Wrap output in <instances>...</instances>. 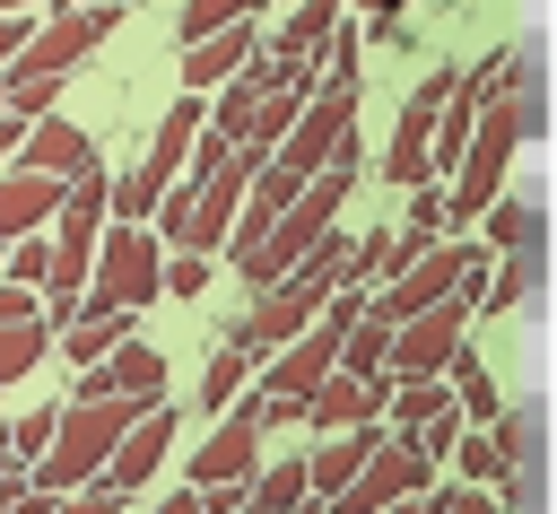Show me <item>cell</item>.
Returning <instances> with one entry per match:
<instances>
[{"instance_id": "obj_48", "label": "cell", "mask_w": 557, "mask_h": 514, "mask_svg": "<svg viewBox=\"0 0 557 514\" xmlns=\"http://www.w3.org/2000/svg\"><path fill=\"white\" fill-rule=\"evenodd\" d=\"M0 253H9V244H0Z\"/></svg>"}, {"instance_id": "obj_34", "label": "cell", "mask_w": 557, "mask_h": 514, "mask_svg": "<svg viewBox=\"0 0 557 514\" xmlns=\"http://www.w3.org/2000/svg\"><path fill=\"white\" fill-rule=\"evenodd\" d=\"M496 453H505V470H513V479H531V453H540L531 418H496Z\"/></svg>"}, {"instance_id": "obj_21", "label": "cell", "mask_w": 557, "mask_h": 514, "mask_svg": "<svg viewBox=\"0 0 557 514\" xmlns=\"http://www.w3.org/2000/svg\"><path fill=\"white\" fill-rule=\"evenodd\" d=\"M331 35H339V0H296L287 26L270 35V52H278V61H322Z\"/></svg>"}, {"instance_id": "obj_8", "label": "cell", "mask_w": 557, "mask_h": 514, "mask_svg": "<svg viewBox=\"0 0 557 514\" xmlns=\"http://www.w3.org/2000/svg\"><path fill=\"white\" fill-rule=\"evenodd\" d=\"M261 427H270V401H235V409H218V427L200 436V453H191V488H235V479H261Z\"/></svg>"}, {"instance_id": "obj_12", "label": "cell", "mask_w": 557, "mask_h": 514, "mask_svg": "<svg viewBox=\"0 0 557 514\" xmlns=\"http://www.w3.org/2000/svg\"><path fill=\"white\" fill-rule=\"evenodd\" d=\"M61 200H70V183H61V174H44V166H9V174H0V244H17V235H35V227H52V218H61Z\"/></svg>"}, {"instance_id": "obj_4", "label": "cell", "mask_w": 557, "mask_h": 514, "mask_svg": "<svg viewBox=\"0 0 557 514\" xmlns=\"http://www.w3.org/2000/svg\"><path fill=\"white\" fill-rule=\"evenodd\" d=\"M200 122H209V105H200V87L157 122V139H148V157L131 166V174H113V209L122 218H157L165 209V192L183 183V166H191V139H200Z\"/></svg>"}, {"instance_id": "obj_5", "label": "cell", "mask_w": 557, "mask_h": 514, "mask_svg": "<svg viewBox=\"0 0 557 514\" xmlns=\"http://www.w3.org/2000/svg\"><path fill=\"white\" fill-rule=\"evenodd\" d=\"M157 296H165V244H157L139 218H122V227L104 235V253H96L87 314H139V305H157Z\"/></svg>"}, {"instance_id": "obj_25", "label": "cell", "mask_w": 557, "mask_h": 514, "mask_svg": "<svg viewBox=\"0 0 557 514\" xmlns=\"http://www.w3.org/2000/svg\"><path fill=\"white\" fill-rule=\"evenodd\" d=\"M52 348H61V331H52V322H0V392H9L17 375H35Z\"/></svg>"}, {"instance_id": "obj_39", "label": "cell", "mask_w": 557, "mask_h": 514, "mask_svg": "<svg viewBox=\"0 0 557 514\" xmlns=\"http://www.w3.org/2000/svg\"><path fill=\"white\" fill-rule=\"evenodd\" d=\"M17 148H26V113H0V166H17Z\"/></svg>"}, {"instance_id": "obj_36", "label": "cell", "mask_w": 557, "mask_h": 514, "mask_svg": "<svg viewBox=\"0 0 557 514\" xmlns=\"http://www.w3.org/2000/svg\"><path fill=\"white\" fill-rule=\"evenodd\" d=\"M461 427H470L461 409H444V418H426V427H418V453H426V462H453V453H461Z\"/></svg>"}, {"instance_id": "obj_38", "label": "cell", "mask_w": 557, "mask_h": 514, "mask_svg": "<svg viewBox=\"0 0 557 514\" xmlns=\"http://www.w3.org/2000/svg\"><path fill=\"white\" fill-rule=\"evenodd\" d=\"M44 287H26V279H0V322H44V305H35Z\"/></svg>"}, {"instance_id": "obj_23", "label": "cell", "mask_w": 557, "mask_h": 514, "mask_svg": "<svg viewBox=\"0 0 557 514\" xmlns=\"http://www.w3.org/2000/svg\"><path fill=\"white\" fill-rule=\"evenodd\" d=\"M540 279H548V253H540V244H513V253H496V287H487V305L513 314V305L540 296Z\"/></svg>"}, {"instance_id": "obj_29", "label": "cell", "mask_w": 557, "mask_h": 514, "mask_svg": "<svg viewBox=\"0 0 557 514\" xmlns=\"http://www.w3.org/2000/svg\"><path fill=\"white\" fill-rule=\"evenodd\" d=\"M453 392H461V418H505V401H496V383H487V366L470 348L453 357Z\"/></svg>"}, {"instance_id": "obj_13", "label": "cell", "mask_w": 557, "mask_h": 514, "mask_svg": "<svg viewBox=\"0 0 557 514\" xmlns=\"http://www.w3.org/2000/svg\"><path fill=\"white\" fill-rule=\"evenodd\" d=\"M104 392H122V401H157V392H165V348L122 340L104 366H87V375H78V401H104Z\"/></svg>"}, {"instance_id": "obj_9", "label": "cell", "mask_w": 557, "mask_h": 514, "mask_svg": "<svg viewBox=\"0 0 557 514\" xmlns=\"http://www.w3.org/2000/svg\"><path fill=\"white\" fill-rule=\"evenodd\" d=\"M418 488H435V462H426L418 444L383 436V444L366 453V470L331 497V514H383V505H400V497H418Z\"/></svg>"}, {"instance_id": "obj_7", "label": "cell", "mask_w": 557, "mask_h": 514, "mask_svg": "<svg viewBox=\"0 0 557 514\" xmlns=\"http://www.w3.org/2000/svg\"><path fill=\"white\" fill-rule=\"evenodd\" d=\"M461 78H470V70H426V78H418V96L400 105V131L383 139V183H400V192L435 183V113L453 105Z\"/></svg>"}, {"instance_id": "obj_46", "label": "cell", "mask_w": 557, "mask_h": 514, "mask_svg": "<svg viewBox=\"0 0 557 514\" xmlns=\"http://www.w3.org/2000/svg\"><path fill=\"white\" fill-rule=\"evenodd\" d=\"M0 113H17V105H9V78H0Z\"/></svg>"}, {"instance_id": "obj_41", "label": "cell", "mask_w": 557, "mask_h": 514, "mask_svg": "<svg viewBox=\"0 0 557 514\" xmlns=\"http://www.w3.org/2000/svg\"><path fill=\"white\" fill-rule=\"evenodd\" d=\"M148 514H209V505H200V488H174V497H157Z\"/></svg>"}, {"instance_id": "obj_10", "label": "cell", "mask_w": 557, "mask_h": 514, "mask_svg": "<svg viewBox=\"0 0 557 514\" xmlns=\"http://www.w3.org/2000/svg\"><path fill=\"white\" fill-rule=\"evenodd\" d=\"M470 314H479L470 287L444 296V305H426V314H409V322H400V348H392V375H453V357L470 348V340H461Z\"/></svg>"}, {"instance_id": "obj_24", "label": "cell", "mask_w": 557, "mask_h": 514, "mask_svg": "<svg viewBox=\"0 0 557 514\" xmlns=\"http://www.w3.org/2000/svg\"><path fill=\"white\" fill-rule=\"evenodd\" d=\"M244 357H252V340H244V322H226V340L209 348V375H200V401H209V409H235V392H244Z\"/></svg>"}, {"instance_id": "obj_26", "label": "cell", "mask_w": 557, "mask_h": 514, "mask_svg": "<svg viewBox=\"0 0 557 514\" xmlns=\"http://www.w3.org/2000/svg\"><path fill=\"white\" fill-rule=\"evenodd\" d=\"M305 497H313L305 462H278V470H261V479H252V497H244L235 514H305Z\"/></svg>"}, {"instance_id": "obj_33", "label": "cell", "mask_w": 557, "mask_h": 514, "mask_svg": "<svg viewBox=\"0 0 557 514\" xmlns=\"http://www.w3.org/2000/svg\"><path fill=\"white\" fill-rule=\"evenodd\" d=\"M453 462H461V479H487V488H505V479H513V470H505V453H496V436H461V453H453Z\"/></svg>"}, {"instance_id": "obj_1", "label": "cell", "mask_w": 557, "mask_h": 514, "mask_svg": "<svg viewBox=\"0 0 557 514\" xmlns=\"http://www.w3.org/2000/svg\"><path fill=\"white\" fill-rule=\"evenodd\" d=\"M113 26H122V0H113V9H52V17L35 26V44L0 70V78H9V105H17L26 122H44V113H52V96L70 87V70H78Z\"/></svg>"}, {"instance_id": "obj_16", "label": "cell", "mask_w": 557, "mask_h": 514, "mask_svg": "<svg viewBox=\"0 0 557 514\" xmlns=\"http://www.w3.org/2000/svg\"><path fill=\"white\" fill-rule=\"evenodd\" d=\"M17 166H44V174H87L96 166V139L78 131V122H61V113H44V122H26V148H17Z\"/></svg>"}, {"instance_id": "obj_30", "label": "cell", "mask_w": 557, "mask_h": 514, "mask_svg": "<svg viewBox=\"0 0 557 514\" xmlns=\"http://www.w3.org/2000/svg\"><path fill=\"white\" fill-rule=\"evenodd\" d=\"M0 279H26V287H52V235H17L0 253Z\"/></svg>"}, {"instance_id": "obj_27", "label": "cell", "mask_w": 557, "mask_h": 514, "mask_svg": "<svg viewBox=\"0 0 557 514\" xmlns=\"http://www.w3.org/2000/svg\"><path fill=\"white\" fill-rule=\"evenodd\" d=\"M487 244H496V253L548 244V209H540V200H496V209H487Z\"/></svg>"}, {"instance_id": "obj_14", "label": "cell", "mask_w": 557, "mask_h": 514, "mask_svg": "<svg viewBox=\"0 0 557 514\" xmlns=\"http://www.w3.org/2000/svg\"><path fill=\"white\" fill-rule=\"evenodd\" d=\"M165 453H174V409H139L131 436L113 444V470H104V479H113V488H148V479L165 470Z\"/></svg>"}, {"instance_id": "obj_11", "label": "cell", "mask_w": 557, "mask_h": 514, "mask_svg": "<svg viewBox=\"0 0 557 514\" xmlns=\"http://www.w3.org/2000/svg\"><path fill=\"white\" fill-rule=\"evenodd\" d=\"M461 279H470V253L461 244H426L418 261H400L392 279H383V314L392 322H409V314H426V305H444V296H461Z\"/></svg>"}, {"instance_id": "obj_40", "label": "cell", "mask_w": 557, "mask_h": 514, "mask_svg": "<svg viewBox=\"0 0 557 514\" xmlns=\"http://www.w3.org/2000/svg\"><path fill=\"white\" fill-rule=\"evenodd\" d=\"M444 514H496V505H487L479 488H444Z\"/></svg>"}, {"instance_id": "obj_15", "label": "cell", "mask_w": 557, "mask_h": 514, "mask_svg": "<svg viewBox=\"0 0 557 514\" xmlns=\"http://www.w3.org/2000/svg\"><path fill=\"white\" fill-rule=\"evenodd\" d=\"M252 61H261L252 26H218V35L183 44V87H226V78H235V70H252Z\"/></svg>"}, {"instance_id": "obj_20", "label": "cell", "mask_w": 557, "mask_h": 514, "mask_svg": "<svg viewBox=\"0 0 557 514\" xmlns=\"http://www.w3.org/2000/svg\"><path fill=\"white\" fill-rule=\"evenodd\" d=\"M444 409H453V375H400V383H392V418H383V427H392L400 444H418V427H426V418H444Z\"/></svg>"}, {"instance_id": "obj_2", "label": "cell", "mask_w": 557, "mask_h": 514, "mask_svg": "<svg viewBox=\"0 0 557 514\" xmlns=\"http://www.w3.org/2000/svg\"><path fill=\"white\" fill-rule=\"evenodd\" d=\"M139 409H157V401H122V392H104V401H70V409H61V427H52V453L35 462V479H44L52 497H70V488L104 479V470H113V444L131 436V418H139Z\"/></svg>"}, {"instance_id": "obj_17", "label": "cell", "mask_w": 557, "mask_h": 514, "mask_svg": "<svg viewBox=\"0 0 557 514\" xmlns=\"http://www.w3.org/2000/svg\"><path fill=\"white\" fill-rule=\"evenodd\" d=\"M392 383H400V375H392ZM392 383H374V375H348V366H339V375L313 392V427H331V436H339V427H374Z\"/></svg>"}, {"instance_id": "obj_3", "label": "cell", "mask_w": 557, "mask_h": 514, "mask_svg": "<svg viewBox=\"0 0 557 514\" xmlns=\"http://www.w3.org/2000/svg\"><path fill=\"white\" fill-rule=\"evenodd\" d=\"M339 200H348V166H331V174H313V183H305V192H296V200L278 209V227H270V235H261V244H252V253H244L235 270H244L252 287H270V279H287V270H296V261H305V253H313V244L331 235V218H339Z\"/></svg>"}, {"instance_id": "obj_32", "label": "cell", "mask_w": 557, "mask_h": 514, "mask_svg": "<svg viewBox=\"0 0 557 514\" xmlns=\"http://www.w3.org/2000/svg\"><path fill=\"white\" fill-rule=\"evenodd\" d=\"M52 427H61V409H26V418H9L17 462H44V453H52Z\"/></svg>"}, {"instance_id": "obj_44", "label": "cell", "mask_w": 557, "mask_h": 514, "mask_svg": "<svg viewBox=\"0 0 557 514\" xmlns=\"http://www.w3.org/2000/svg\"><path fill=\"white\" fill-rule=\"evenodd\" d=\"M9 462H17V444H9V427H0V479H9Z\"/></svg>"}, {"instance_id": "obj_6", "label": "cell", "mask_w": 557, "mask_h": 514, "mask_svg": "<svg viewBox=\"0 0 557 514\" xmlns=\"http://www.w3.org/2000/svg\"><path fill=\"white\" fill-rule=\"evenodd\" d=\"M278 166L296 174H331V166H357V78H322V96L296 113Z\"/></svg>"}, {"instance_id": "obj_31", "label": "cell", "mask_w": 557, "mask_h": 514, "mask_svg": "<svg viewBox=\"0 0 557 514\" xmlns=\"http://www.w3.org/2000/svg\"><path fill=\"white\" fill-rule=\"evenodd\" d=\"M52 505H61V497H52L35 470H17V462H9V479H0V514H52Z\"/></svg>"}, {"instance_id": "obj_45", "label": "cell", "mask_w": 557, "mask_h": 514, "mask_svg": "<svg viewBox=\"0 0 557 514\" xmlns=\"http://www.w3.org/2000/svg\"><path fill=\"white\" fill-rule=\"evenodd\" d=\"M61 9H113V0H61Z\"/></svg>"}, {"instance_id": "obj_42", "label": "cell", "mask_w": 557, "mask_h": 514, "mask_svg": "<svg viewBox=\"0 0 557 514\" xmlns=\"http://www.w3.org/2000/svg\"><path fill=\"white\" fill-rule=\"evenodd\" d=\"M357 9H366V17H374V35H392V26H400V9H409V0H357Z\"/></svg>"}, {"instance_id": "obj_43", "label": "cell", "mask_w": 557, "mask_h": 514, "mask_svg": "<svg viewBox=\"0 0 557 514\" xmlns=\"http://www.w3.org/2000/svg\"><path fill=\"white\" fill-rule=\"evenodd\" d=\"M383 514H444V488H418V497H400V505H383Z\"/></svg>"}, {"instance_id": "obj_18", "label": "cell", "mask_w": 557, "mask_h": 514, "mask_svg": "<svg viewBox=\"0 0 557 514\" xmlns=\"http://www.w3.org/2000/svg\"><path fill=\"white\" fill-rule=\"evenodd\" d=\"M383 436H392V427H339V436H331V444L305 462V479H313V505H331V497H339V488L366 470V453H374Z\"/></svg>"}, {"instance_id": "obj_28", "label": "cell", "mask_w": 557, "mask_h": 514, "mask_svg": "<svg viewBox=\"0 0 557 514\" xmlns=\"http://www.w3.org/2000/svg\"><path fill=\"white\" fill-rule=\"evenodd\" d=\"M252 17H261V0H183L174 35H183V44H200V35H218V26H252Z\"/></svg>"}, {"instance_id": "obj_37", "label": "cell", "mask_w": 557, "mask_h": 514, "mask_svg": "<svg viewBox=\"0 0 557 514\" xmlns=\"http://www.w3.org/2000/svg\"><path fill=\"white\" fill-rule=\"evenodd\" d=\"M165 287H174V296H200V287H209V253H174V261H165Z\"/></svg>"}, {"instance_id": "obj_19", "label": "cell", "mask_w": 557, "mask_h": 514, "mask_svg": "<svg viewBox=\"0 0 557 514\" xmlns=\"http://www.w3.org/2000/svg\"><path fill=\"white\" fill-rule=\"evenodd\" d=\"M392 348H400V322H392L383 305H366V314L348 322V340H339V366H348V375H374V383H392Z\"/></svg>"}, {"instance_id": "obj_35", "label": "cell", "mask_w": 557, "mask_h": 514, "mask_svg": "<svg viewBox=\"0 0 557 514\" xmlns=\"http://www.w3.org/2000/svg\"><path fill=\"white\" fill-rule=\"evenodd\" d=\"M131 505V488H113V479H87V488H70L52 514H122Z\"/></svg>"}, {"instance_id": "obj_47", "label": "cell", "mask_w": 557, "mask_h": 514, "mask_svg": "<svg viewBox=\"0 0 557 514\" xmlns=\"http://www.w3.org/2000/svg\"><path fill=\"white\" fill-rule=\"evenodd\" d=\"M0 9H35V0H0Z\"/></svg>"}, {"instance_id": "obj_49", "label": "cell", "mask_w": 557, "mask_h": 514, "mask_svg": "<svg viewBox=\"0 0 557 514\" xmlns=\"http://www.w3.org/2000/svg\"><path fill=\"white\" fill-rule=\"evenodd\" d=\"M305 514H313V505H305Z\"/></svg>"}, {"instance_id": "obj_22", "label": "cell", "mask_w": 557, "mask_h": 514, "mask_svg": "<svg viewBox=\"0 0 557 514\" xmlns=\"http://www.w3.org/2000/svg\"><path fill=\"white\" fill-rule=\"evenodd\" d=\"M122 340H131V314H78V322L61 331V348H52V357H70V366L87 375V366H104Z\"/></svg>"}]
</instances>
